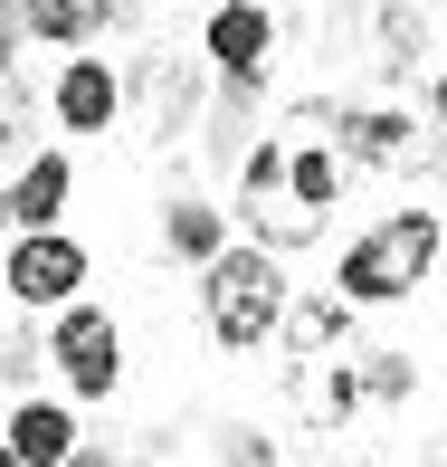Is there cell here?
I'll return each mask as SVG.
<instances>
[{"mask_svg":"<svg viewBox=\"0 0 447 467\" xmlns=\"http://www.w3.org/2000/svg\"><path fill=\"white\" fill-rule=\"evenodd\" d=\"M410 353H295V372H286V400H295V420L305 430H333L343 439L361 410H391V400H410Z\"/></svg>","mask_w":447,"mask_h":467,"instance_id":"2","label":"cell"},{"mask_svg":"<svg viewBox=\"0 0 447 467\" xmlns=\"http://www.w3.org/2000/svg\"><path fill=\"white\" fill-rule=\"evenodd\" d=\"M267 48H276V19L258 0H219V10H209V57H219L229 77H267Z\"/></svg>","mask_w":447,"mask_h":467,"instance_id":"8","label":"cell"},{"mask_svg":"<svg viewBox=\"0 0 447 467\" xmlns=\"http://www.w3.org/2000/svg\"><path fill=\"white\" fill-rule=\"evenodd\" d=\"M276 334H286V353H333V344H352V306L343 296H286Z\"/></svg>","mask_w":447,"mask_h":467,"instance_id":"11","label":"cell"},{"mask_svg":"<svg viewBox=\"0 0 447 467\" xmlns=\"http://www.w3.org/2000/svg\"><path fill=\"white\" fill-rule=\"evenodd\" d=\"M10 57H19V0H0V77H10Z\"/></svg>","mask_w":447,"mask_h":467,"instance_id":"16","label":"cell"},{"mask_svg":"<svg viewBox=\"0 0 447 467\" xmlns=\"http://www.w3.org/2000/svg\"><path fill=\"white\" fill-rule=\"evenodd\" d=\"M0 449H10L19 467H57L76 449V430H67V410H57V400H19L10 410V439H0Z\"/></svg>","mask_w":447,"mask_h":467,"instance_id":"12","label":"cell"},{"mask_svg":"<svg viewBox=\"0 0 447 467\" xmlns=\"http://www.w3.org/2000/svg\"><path fill=\"white\" fill-rule=\"evenodd\" d=\"M0 467H19V458H10V449H0Z\"/></svg>","mask_w":447,"mask_h":467,"instance_id":"23","label":"cell"},{"mask_svg":"<svg viewBox=\"0 0 447 467\" xmlns=\"http://www.w3.org/2000/svg\"><path fill=\"white\" fill-rule=\"evenodd\" d=\"M115 115H124L115 67H105V57H76V67L57 77V124H67V134H105Z\"/></svg>","mask_w":447,"mask_h":467,"instance_id":"9","label":"cell"},{"mask_svg":"<svg viewBox=\"0 0 447 467\" xmlns=\"http://www.w3.org/2000/svg\"><path fill=\"white\" fill-rule=\"evenodd\" d=\"M115 19V0H19V38H48V48H86Z\"/></svg>","mask_w":447,"mask_h":467,"instance_id":"10","label":"cell"},{"mask_svg":"<svg viewBox=\"0 0 447 467\" xmlns=\"http://www.w3.org/2000/svg\"><path fill=\"white\" fill-rule=\"evenodd\" d=\"M0 229H10V191H0Z\"/></svg>","mask_w":447,"mask_h":467,"instance_id":"22","label":"cell"},{"mask_svg":"<svg viewBox=\"0 0 447 467\" xmlns=\"http://www.w3.org/2000/svg\"><path fill=\"white\" fill-rule=\"evenodd\" d=\"M19 124H29V105H19V96H10V77H0V143H10Z\"/></svg>","mask_w":447,"mask_h":467,"instance_id":"17","label":"cell"},{"mask_svg":"<svg viewBox=\"0 0 447 467\" xmlns=\"http://www.w3.org/2000/svg\"><path fill=\"white\" fill-rule=\"evenodd\" d=\"M200 296H209V334H219L229 353H258L276 334V315H286V277H276L267 248H219Z\"/></svg>","mask_w":447,"mask_h":467,"instance_id":"4","label":"cell"},{"mask_svg":"<svg viewBox=\"0 0 447 467\" xmlns=\"http://www.w3.org/2000/svg\"><path fill=\"white\" fill-rule=\"evenodd\" d=\"M143 96H153V134H181V115H190V67L153 57V67H143Z\"/></svg>","mask_w":447,"mask_h":467,"instance_id":"15","label":"cell"},{"mask_svg":"<svg viewBox=\"0 0 447 467\" xmlns=\"http://www.w3.org/2000/svg\"><path fill=\"white\" fill-rule=\"evenodd\" d=\"M0 286L19 296V306H67L76 286H86V248L57 239V229H19L10 267H0Z\"/></svg>","mask_w":447,"mask_h":467,"instance_id":"7","label":"cell"},{"mask_svg":"<svg viewBox=\"0 0 447 467\" xmlns=\"http://www.w3.org/2000/svg\"><path fill=\"white\" fill-rule=\"evenodd\" d=\"M57 467H134V458H105V449H67Z\"/></svg>","mask_w":447,"mask_h":467,"instance_id":"19","label":"cell"},{"mask_svg":"<svg viewBox=\"0 0 447 467\" xmlns=\"http://www.w3.org/2000/svg\"><path fill=\"white\" fill-rule=\"evenodd\" d=\"M67 182H76V172H67V153H38L29 172L10 182V220H19V229H57V210H67Z\"/></svg>","mask_w":447,"mask_h":467,"instance_id":"13","label":"cell"},{"mask_svg":"<svg viewBox=\"0 0 447 467\" xmlns=\"http://www.w3.org/2000/svg\"><path fill=\"white\" fill-rule=\"evenodd\" d=\"M419 467H447V439H438V449H429V458H419Z\"/></svg>","mask_w":447,"mask_h":467,"instance_id":"20","label":"cell"},{"mask_svg":"<svg viewBox=\"0 0 447 467\" xmlns=\"http://www.w3.org/2000/svg\"><path fill=\"white\" fill-rule=\"evenodd\" d=\"M333 153L371 162V172H429L438 134L419 115H400V105H343V115H333Z\"/></svg>","mask_w":447,"mask_h":467,"instance_id":"5","label":"cell"},{"mask_svg":"<svg viewBox=\"0 0 447 467\" xmlns=\"http://www.w3.org/2000/svg\"><path fill=\"white\" fill-rule=\"evenodd\" d=\"M48 363L67 372V391L105 400V391H115V372H124V344H115V325H105L96 306H76V296H67V315H57V334H48Z\"/></svg>","mask_w":447,"mask_h":467,"instance_id":"6","label":"cell"},{"mask_svg":"<svg viewBox=\"0 0 447 467\" xmlns=\"http://www.w3.org/2000/svg\"><path fill=\"white\" fill-rule=\"evenodd\" d=\"M438 124H447V77H438Z\"/></svg>","mask_w":447,"mask_h":467,"instance_id":"21","label":"cell"},{"mask_svg":"<svg viewBox=\"0 0 447 467\" xmlns=\"http://www.w3.org/2000/svg\"><path fill=\"white\" fill-rule=\"evenodd\" d=\"M333 191H343V153H333V115L324 105H305L295 115V134L258 143V153L239 162V220L258 248H305L314 229H324Z\"/></svg>","mask_w":447,"mask_h":467,"instance_id":"1","label":"cell"},{"mask_svg":"<svg viewBox=\"0 0 447 467\" xmlns=\"http://www.w3.org/2000/svg\"><path fill=\"white\" fill-rule=\"evenodd\" d=\"M229 467H276V449H267V439H239V449H229Z\"/></svg>","mask_w":447,"mask_h":467,"instance_id":"18","label":"cell"},{"mask_svg":"<svg viewBox=\"0 0 447 467\" xmlns=\"http://www.w3.org/2000/svg\"><path fill=\"white\" fill-rule=\"evenodd\" d=\"M429 267H438V210H391L371 239L343 248L333 286H343V306H400Z\"/></svg>","mask_w":447,"mask_h":467,"instance_id":"3","label":"cell"},{"mask_svg":"<svg viewBox=\"0 0 447 467\" xmlns=\"http://www.w3.org/2000/svg\"><path fill=\"white\" fill-rule=\"evenodd\" d=\"M162 239H172V258H219V210H200V201H172V220H162Z\"/></svg>","mask_w":447,"mask_h":467,"instance_id":"14","label":"cell"}]
</instances>
